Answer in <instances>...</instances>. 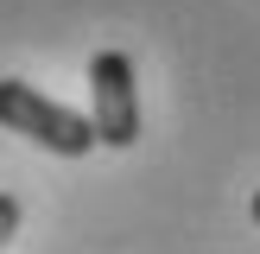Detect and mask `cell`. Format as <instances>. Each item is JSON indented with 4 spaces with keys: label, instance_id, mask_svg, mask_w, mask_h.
I'll return each mask as SVG.
<instances>
[{
    "label": "cell",
    "instance_id": "cell-4",
    "mask_svg": "<svg viewBox=\"0 0 260 254\" xmlns=\"http://www.w3.org/2000/svg\"><path fill=\"white\" fill-rule=\"evenodd\" d=\"M254 223H260V190H254Z\"/></svg>",
    "mask_w": 260,
    "mask_h": 254
},
{
    "label": "cell",
    "instance_id": "cell-1",
    "mask_svg": "<svg viewBox=\"0 0 260 254\" xmlns=\"http://www.w3.org/2000/svg\"><path fill=\"white\" fill-rule=\"evenodd\" d=\"M0 127H7V134H25L32 146L57 152V159H83V152L102 146V134H95L89 114H76V108H63V102L38 96V89L19 83V76H0Z\"/></svg>",
    "mask_w": 260,
    "mask_h": 254
},
{
    "label": "cell",
    "instance_id": "cell-2",
    "mask_svg": "<svg viewBox=\"0 0 260 254\" xmlns=\"http://www.w3.org/2000/svg\"><path fill=\"white\" fill-rule=\"evenodd\" d=\"M89 121L102 146H134L140 140V76L127 51H95L89 57Z\"/></svg>",
    "mask_w": 260,
    "mask_h": 254
},
{
    "label": "cell",
    "instance_id": "cell-3",
    "mask_svg": "<svg viewBox=\"0 0 260 254\" xmlns=\"http://www.w3.org/2000/svg\"><path fill=\"white\" fill-rule=\"evenodd\" d=\"M19 216H25V203L13 197V190H0V248H7V241L19 235Z\"/></svg>",
    "mask_w": 260,
    "mask_h": 254
}]
</instances>
